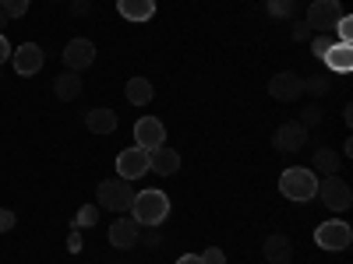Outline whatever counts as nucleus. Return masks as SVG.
<instances>
[{
    "label": "nucleus",
    "instance_id": "obj_1",
    "mask_svg": "<svg viewBox=\"0 0 353 264\" xmlns=\"http://www.w3.org/2000/svg\"><path fill=\"white\" fill-rule=\"evenodd\" d=\"M128 212H131V219L138 226H163V219L170 215V197L159 187H145V190L134 194Z\"/></svg>",
    "mask_w": 353,
    "mask_h": 264
},
{
    "label": "nucleus",
    "instance_id": "obj_2",
    "mask_svg": "<svg viewBox=\"0 0 353 264\" xmlns=\"http://www.w3.org/2000/svg\"><path fill=\"white\" fill-rule=\"evenodd\" d=\"M279 190H283V197H290V201H311V197L318 194V176H314L311 169H304V166L283 169Z\"/></svg>",
    "mask_w": 353,
    "mask_h": 264
},
{
    "label": "nucleus",
    "instance_id": "obj_3",
    "mask_svg": "<svg viewBox=\"0 0 353 264\" xmlns=\"http://www.w3.org/2000/svg\"><path fill=\"white\" fill-rule=\"evenodd\" d=\"M96 201L106 212H128L134 201V187H131V180H103L96 187Z\"/></svg>",
    "mask_w": 353,
    "mask_h": 264
},
{
    "label": "nucleus",
    "instance_id": "obj_4",
    "mask_svg": "<svg viewBox=\"0 0 353 264\" xmlns=\"http://www.w3.org/2000/svg\"><path fill=\"white\" fill-rule=\"evenodd\" d=\"M314 243H318L321 250L339 254V250H346V247L353 243V229H350L343 219H329V222H321V226L314 229Z\"/></svg>",
    "mask_w": 353,
    "mask_h": 264
},
{
    "label": "nucleus",
    "instance_id": "obj_5",
    "mask_svg": "<svg viewBox=\"0 0 353 264\" xmlns=\"http://www.w3.org/2000/svg\"><path fill=\"white\" fill-rule=\"evenodd\" d=\"M314 197L325 201L329 212H346L350 204H353V190H350V184L343 180L339 173L336 176H325V180H318V194Z\"/></svg>",
    "mask_w": 353,
    "mask_h": 264
},
{
    "label": "nucleus",
    "instance_id": "obj_6",
    "mask_svg": "<svg viewBox=\"0 0 353 264\" xmlns=\"http://www.w3.org/2000/svg\"><path fill=\"white\" fill-rule=\"evenodd\" d=\"M343 4L339 0H311L307 8V28H314V32H332L336 21L343 18Z\"/></svg>",
    "mask_w": 353,
    "mask_h": 264
},
{
    "label": "nucleus",
    "instance_id": "obj_7",
    "mask_svg": "<svg viewBox=\"0 0 353 264\" xmlns=\"http://www.w3.org/2000/svg\"><path fill=\"white\" fill-rule=\"evenodd\" d=\"M307 138H311V134H307V127H304L301 120H286V124L276 127L272 144H276V152L293 155V152H301V148H304V141H307Z\"/></svg>",
    "mask_w": 353,
    "mask_h": 264
},
{
    "label": "nucleus",
    "instance_id": "obj_8",
    "mask_svg": "<svg viewBox=\"0 0 353 264\" xmlns=\"http://www.w3.org/2000/svg\"><path fill=\"white\" fill-rule=\"evenodd\" d=\"M43 46L39 43H21V46H14V53H11V64H14V71H18V78H32V74H39L43 71Z\"/></svg>",
    "mask_w": 353,
    "mask_h": 264
},
{
    "label": "nucleus",
    "instance_id": "obj_9",
    "mask_svg": "<svg viewBox=\"0 0 353 264\" xmlns=\"http://www.w3.org/2000/svg\"><path fill=\"white\" fill-rule=\"evenodd\" d=\"M163 141H166V127L159 116H141V120L134 124V144L145 152H156L163 148Z\"/></svg>",
    "mask_w": 353,
    "mask_h": 264
},
{
    "label": "nucleus",
    "instance_id": "obj_10",
    "mask_svg": "<svg viewBox=\"0 0 353 264\" xmlns=\"http://www.w3.org/2000/svg\"><path fill=\"white\" fill-rule=\"evenodd\" d=\"M269 96L279 99V102H297L304 96V78L293 74V71H279L272 81H269Z\"/></svg>",
    "mask_w": 353,
    "mask_h": 264
},
{
    "label": "nucleus",
    "instance_id": "obj_11",
    "mask_svg": "<svg viewBox=\"0 0 353 264\" xmlns=\"http://www.w3.org/2000/svg\"><path fill=\"white\" fill-rule=\"evenodd\" d=\"M64 64H68V71H85V67H92L96 64V43L92 39H71L68 46H64Z\"/></svg>",
    "mask_w": 353,
    "mask_h": 264
},
{
    "label": "nucleus",
    "instance_id": "obj_12",
    "mask_svg": "<svg viewBox=\"0 0 353 264\" xmlns=\"http://www.w3.org/2000/svg\"><path fill=\"white\" fill-rule=\"evenodd\" d=\"M117 173H121V180H138V176L149 173V152L145 148H124L117 155Z\"/></svg>",
    "mask_w": 353,
    "mask_h": 264
},
{
    "label": "nucleus",
    "instance_id": "obj_13",
    "mask_svg": "<svg viewBox=\"0 0 353 264\" xmlns=\"http://www.w3.org/2000/svg\"><path fill=\"white\" fill-rule=\"evenodd\" d=\"M138 232H141V226L134 219H117L110 226V243L117 250H131V247H138Z\"/></svg>",
    "mask_w": 353,
    "mask_h": 264
},
{
    "label": "nucleus",
    "instance_id": "obj_14",
    "mask_svg": "<svg viewBox=\"0 0 353 264\" xmlns=\"http://www.w3.org/2000/svg\"><path fill=\"white\" fill-rule=\"evenodd\" d=\"M176 169H181V152L176 148H156L149 152V173H159V176H173Z\"/></svg>",
    "mask_w": 353,
    "mask_h": 264
},
{
    "label": "nucleus",
    "instance_id": "obj_15",
    "mask_svg": "<svg viewBox=\"0 0 353 264\" xmlns=\"http://www.w3.org/2000/svg\"><path fill=\"white\" fill-rule=\"evenodd\" d=\"M117 11H121L124 21L141 25V21H149L156 14V0H117Z\"/></svg>",
    "mask_w": 353,
    "mask_h": 264
},
{
    "label": "nucleus",
    "instance_id": "obj_16",
    "mask_svg": "<svg viewBox=\"0 0 353 264\" xmlns=\"http://www.w3.org/2000/svg\"><path fill=\"white\" fill-rule=\"evenodd\" d=\"M261 254H265V261H272V264H290V257H293V243H290V236L276 232V236L265 240Z\"/></svg>",
    "mask_w": 353,
    "mask_h": 264
},
{
    "label": "nucleus",
    "instance_id": "obj_17",
    "mask_svg": "<svg viewBox=\"0 0 353 264\" xmlns=\"http://www.w3.org/2000/svg\"><path fill=\"white\" fill-rule=\"evenodd\" d=\"M85 127L92 131V134H113L117 131V113L99 106V109H88L85 113Z\"/></svg>",
    "mask_w": 353,
    "mask_h": 264
},
{
    "label": "nucleus",
    "instance_id": "obj_18",
    "mask_svg": "<svg viewBox=\"0 0 353 264\" xmlns=\"http://www.w3.org/2000/svg\"><path fill=\"white\" fill-rule=\"evenodd\" d=\"M321 60L329 64V71H336V74H350L353 71V46H343V43H336Z\"/></svg>",
    "mask_w": 353,
    "mask_h": 264
},
{
    "label": "nucleus",
    "instance_id": "obj_19",
    "mask_svg": "<svg viewBox=\"0 0 353 264\" xmlns=\"http://www.w3.org/2000/svg\"><path fill=\"white\" fill-rule=\"evenodd\" d=\"M53 96L61 99V102H74V99L81 96V78H78L74 71H64L61 78L53 81Z\"/></svg>",
    "mask_w": 353,
    "mask_h": 264
},
{
    "label": "nucleus",
    "instance_id": "obj_20",
    "mask_svg": "<svg viewBox=\"0 0 353 264\" xmlns=\"http://www.w3.org/2000/svg\"><path fill=\"white\" fill-rule=\"evenodd\" d=\"M124 96H128L131 106H149L152 102V81L149 78H131L124 85Z\"/></svg>",
    "mask_w": 353,
    "mask_h": 264
},
{
    "label": "nucleus",
    "instance_id": "obj_21",
    "mask_svg": "<svg viewBox=\"0 0 353 264\" xmlns=\"http://www.w3.org/2000/svg\"><path fill=\"white\" fill-rule=\"evenodd\" d=\"M311 162H314V169H311V173H321V176H336V173H339V166H343L336 148H318Z\"/></svg>",
    "mask_w": 353,
    "mask_h": 264
},
{
    "label": "nucleus",
    "instance_id": "obj_22",
    "mask_svg": "<svg viewBox=\"0 0 353 264\" xmlns=\"http://www.w3.org/2000/svg\"><path fill=\"white\" fill-rule=\"evenodd\" d=\"M138 247H145V250H159V247H163V232H159V226H141V232H138Z\"/></svg>",
    "mask_w": 353,
    "mask_h": 264
},
{
    "label": "nucleus",
    "instance_id": "obj_23",
    "mask_svg": "<svg viewBox=\"0 0 353 264\" xmlns=\"http://www.w3.org/2000/svg\"><path fill=\"white\" fill-rule=\"evenodd\" d=\"M99 222V204H81L74 215V229H92Z\"/></svg>",
    "mask_w": 353,
    "mask_h": 264
},
{
    "label": "nucleus",
    "instance_id": "obj_24",
    "mask_svg": "<svg viewBox=\"0 0 353 264\" xmlns=\"http://www.w3.org/2000/svg\"><path fill=\"white\" fill-rule=\"evenodd\" d=\"M329 88H332V81H329V78H321V74L304 78V92H307V96H325Z\"/></svg>",
    "mask_w": 353,
    "mask_h": 264
},
{
    "label": "nucleus",
    "instance_id": "obj_25",
    "mask_svg": "<svg viewBox=\"0 0 353 264\" xmlns=\"http://www.w3.org/2000/svg\"><path fill=\"white\" fill-rule=\"evenodd\" d=\"M332 46H336V36H332V32H318V36H314V43H311V53L321 60V56H325Z\"/></svg>",
    "mask_w": 353,
    "mask_h": 264
},
{
    "label": "nucleus",
    "instance_id": "obj_26",
    "mask_svg": "<svg viewBox=\"0 0 353 264\" xmlns=\"http://www.w3.org/2000/svg\"><path fill=\"white\" fill-rule=\"evenodd\" d=\"M332 32L339 36V43H343V46H353V18H350V14H343V18L336 21Z\"/></svg>",
    "mask_w": 353,
    "mask_h": 264
},
{
    "label": "nucleus",
    "instance_id": "obj_27",
    "mask_svg": "<svg viewBox=\"0 0 353 264\" xmlns=\"http://www.w3.org/2000/svg\"><path fill=\"white\" fill-rule=\"evenodd\" d=\"M293 8H297V0H269V14L272 18H290Z\"/></svg>",
    "mask_w": 353,
    "mask_h": 264
},
{
    "label": "nucleus",
    "instance_id": "obj_28",
    "mask_svg": "<svg viewBox=\"0 0 353 264\" xmlns=\"http://www.w3.org/2000/svg\"><path fill=\"white\" fill-rule=\"evenodd\" d=\"M0 8L8 11V18H21L28 11V0H0Z\"/></svg>",
    "mask_w": 353,
    "mask_h": 264
},
{
    "label": "nucleus",
    "instance_id": "obj_29",
    "mask_svg": "<svg viewBox=\"0 0 353 264\" xmlns=\"http://www.w3.org/2000/svg\"><path fill=\"white\" fill-rule=\"evenodd\" d=\"M301 124H304L307 131H311V127H318V124H321V109H318V106H307V109H304V120H301Z\"/></svg>",
    "mask_w": 353,
    "mask_h": 264
},
{
    "label": "nucleus",
    "instance_id": "obj_30",
    "mask_svg": "<svg viewBox=\"0 0 353 264\" xmlns=\"http://www.w3.org/2000/svg\"><path fill=\"white\" fill-rule=\"evenodd\" d=\"M201 264H226V254L219 247H209V250L201 254Z\"/></svg>",
    "mask_w": 353,
    "mask_h": 264
},
{
    "label": "nucleus",
    "instance_id": "obj_31",
    "mask_svg": "<svg viewBox=\"0 0 353 264\" xmlns=\"http://www.w3.org/2000/svg\"><path fill=\"white\" fill-rule=\"evenodd\" d=\"M14 222H18V219H14V212H11V208H0V232H11V229H14Z\"/></svg>",
    "mask_w": 353,
    "mask_h": 264
},
{
    "label": "nucleus",
    "instance_id": "obj_32",
    "mask_svg": "<svg viewBox=\"0 0 353 264\" xmlns=\"http://www.w3.org/2000/svg\"><path fill=\"white\" fill-rule=\"evenodd\" d=\"M11 53H14V46L8 43V36H4V32H0V67H4V64L11 60Z\"/></svg>",
    "mask_w": 353,
    "mask_h": 264
},
{
    "label": "nucleus",
    "instance_id": "obj_33",
    "mask_svg": "<svg viewBox=\"0 0 353 264\" xmlns=\"http://www.w3.org/2000/svg\"><path fill=\"white\" fill-rule=\"evenodd\" d=\"M81 247H85V243H81V236H78V229H74L71 236H68V250H71V254H81Z\"/></svg>",
    "mask_w": 353,
    "mask_h": 264
},
{
    "label": "nucleus",
    "instance_id": "obj_34",
    "mask_svg": "<svg viewBox=\"0 0 353 264\" xmlns=\"http://www.w3.org/2000/svg\"><path fill=\"white\" fill-rule=\"evenodd\" d=\"M176 264H201V254H184V257H176Z\"/></svg>",
    "mask_w": 353,
    "mask_h": 264
},
{
    "label": "nucleus",
    "instance_id": "obj_35",
    "mask_svg": "<svg viewBox=\"0 0 353 264\" xmlns=\"http://www.w3.org/2000/svg\"><path fill=\"white\" fill-rule=\"evenodd\" d=\"M71 11H74V14H88V0H74Z\"/></svg>",
    "mask_w": 353,
    "mask_h": 264
},
{
    "label": "nucleus",
    "instance_id": "obj_36",
    "mask_svg": "<svg viewBox=\"0 0 353 264\" xmlns=\"http://www.w3.org/2000/svg\"><path fill=\"white\" fill-rule=\"evenodd\" d=\"M8 25H11V18H8V11H4V8H0V32H4Z\"/></svg>",
    "mask_w": 353,
    "mask_h": 264
}]
</instances>
